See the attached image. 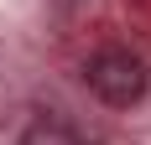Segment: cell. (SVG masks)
<instances>
[{
  "label": "cell",
  "instance_id": "cell-1",
  "mask_svg": "<svg viewBox=\"0 0 151 145\" xmlns=\"http://www.w3.org/2000/svg\"><path fill=\"white\" fill-rule=\"evenodd\" d=\"M83 78H89V88L104 104H115V109H125V104H136L141 93H146V62H141L136 52H125V47L94 52L89 68H83Z\"/></svg>",
  "mask_w": 151,
  "mask_h": 145
}]
</instances>
